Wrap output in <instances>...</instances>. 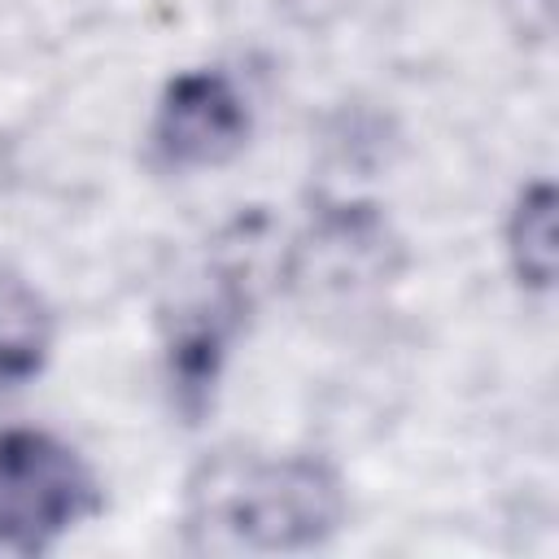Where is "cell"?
<instances>
[{
    "label": "cell",
    "instance_id": "2",
    "mask_svg": "<svg viewBox=\"0 0 559 559\" xmlns=\"http://www.w3.org/2000/svg\"><path fill=\"white\" fill-rule=\"evenodd\" d=\"M100 511L96 472L44 428L0 432V555H44Z\"/></svg>",
    "mask_w": 559,
    "mask_h": 559
},
{
    "label": "cell",
    "instance_id": "5",
    "mask_svg": "<svg viewBox=\"0 0 559 559\" xmlns=\"http://www.w3.org/2000/svg\"><path fill=\"white\" fill-rule=\"evenodd\" d=\"M397 271V236L371 205L319 210L293 249V284L319 297L358 293Z\"/></svg>",
    "mask_w": 559,
    "mask_h": 559
},
{
    "label": "cell",
    "instance_id": "3",
    "mask_svg": "<svg viewBox=\"0 0 559 559\" xmlns=\"http://www.w3.org/2000/svg\"><path fill=\"white\" fill-rule=\"evenodd\" d=\"M249 96L236 87L227 70H179L157 96L148 122V153L170 175L214 170L249 144Z\"/></svg>",
    "mask_w": 559,
    "mask_h": 559
},
{
    "label": "cell",
    "instance_id": "4",
    "mask_svg": "<svg viewBox=\"0 0 559 559\" xmlns=\"http://www.w3.org/2000/svg\"><path fill=\"white\" fill-rule=\"evenodd\" d=\"M249 314V284L236 266H210L201 288H192L175 314H166V389L175 411L197 424L218 389L231 341Z\"/></svg>",
    "mask_w": 559,
    "mask_h": 559
},
{
    "label": "cell",
    "instance_id": "6",
    "mask_svg": "<svg viewBox=\"0 0 559 559\" xmlns=\"http://www.w3.org/2000/svg\"><path fill=\"white\" fill-rule=\"evenodd\" d=\"M52 341L57 319L44 293L13 266H0V393L31 384L48 367Z\"/></svg>",
    "mask_w": 559,
    "mask_h": 559
},
{
    "label": "cell",
    "instance_id": "1",
    "mask_svg": "<svg viewBox=\"0 0 559 559\" xmlns=\"http://www.w3.org/2000/svg\"><path fill=\"white\" fill-rule=\"evenodd\" d=\"M349 493L319 454L214 450L183 485L192 555H301L341 533Z\"/></svg>",
    "mask_w": 559,
    "mask_h": 559
},
{
    "label": "cell",
    "instance_id": "7",
    "mask_svg": "<svg viewBox=\"0 0 559 559\" xmlns=\"http://www.w3.org/2000/svg\"><path fill=\"white\" fill-rule=\"evenodd\" d=\"M507 262L515 280L533 293H546L555 280V188L533 179L515 192L507 214Z\"/></svg>",
    "mask_w": 559,
    "mask_h": 559
}]
</instances>
